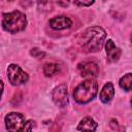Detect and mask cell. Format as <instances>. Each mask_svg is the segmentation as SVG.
Returning <instances> with one entry per match:
<instances>
[{
  "label": "cell",
  "mask_w": 132,
  "mask_h": 132,
  "mask_svg": "<svg viewBox=\"0 0 132 132\" xmlns=\"http://www.w3.org/2000/svg\"><path fill=\"white\" fill-rule=\"evenodd\" d=\"M97 127L98 124L91 117H85L77 125V130L81 132H95Z\"/></svg>",
  "instance_id": "obj_11"
},
{
  "label": "cell",
  "mask_w": 132,
  "mask_h": 132,
  "mask_svg": "<svg viewBox=\"0 0 132 132\" xmlns=\"http://www.w3.org/2000/svg\"><path fill=\"white\" fill-rule=\"evenodd\" d=\"M105 51L107 60L109 62H116L121 57V50L114 44V42L111 39H107L105 43Z\"/></svg>",
  "instance_id": "obj_9"
},
{
  "label": "cell",
  "mask_w": 132,
  "mask_h": 132,
  "mask_svg": "<svg viewBox=\"0 0 132 132\" xmlns=\"http://www.w3.org/2000/svg\"><path fill=\"white\" fill-rule=\"evenodd\" d=\"M3 89H4V84L2 80H0V99H1V96H2V93H3Z\"/></svg>",
  "instance_id": "obj_17"
},
{
  "label": "cell",
  "mask_w": 132,
  "mask_h": 132,
  "mask_svg": "<svg viewBox=\"0 0 132 132\" xmlns=\"http://www.w3.org/2000/svg\"><path fill=\"white\" fill-rule=\"evenodd\" d=\"M4 121L8 132H19L26 123L25 117L20 112H9L5 117Z\"/></svg>",
  "instance_id": "obj_5"
},
{
  "label": "cell",
  "mask_w": 132,
  "mask_h": 132,
  "mask_svg": "<svg viewBox=\"0 0 132 132\" xmlns=\"http://www.w3.org/2000/svg\"><path fill=\"white\" fill-rule=\"evenodd\" d=\"M106 38V32L102 27L93 26L86 29L80 36V43L87 52H99Z\"/></svg>",
  "instance_id": "obj_1"
},
{
  "label": "cell",
  "mask_w": 132,
  "mask_h": 132,
  "mask_svg": "<svg viewBox=\"0 0 132 132\" xmlns=\"http://www.w3.org/2000/svg\"><path fill=\"white\" fill-rule=\"evenodd\" d=\"M119 85L123 90H125L126 92H129L132 88V74L127 73L124 76H122L119 81Z\"/></svg>",
  "instance_id": "obj_12"
},
{
  "label": "cell",
  "mask_w": 132,
  "mask_h": 132,
  "mask_svg": "<svg viewBox=\"0 0 132 132\" xmlns=\"http://www.w3.org/2000/svg\"><path fill=\"white\" fill-rule=\"evenodd\" d=\"M75 5H78V6H91L94 1H89V2H84V1H74L73 2Z\"/></svg>",
  "instance_id": "obj_16"
},
{
  "label": "cell",
  "mask_w": 132,
  "mask_h": 132,
  "mask_svg": "<svg viewBox=\"0 0 132 132\" xmlns=\"http://www.w3.org/2000/svg\"><path fill=\"white\" fill-rule=\"evenodd\" d=\"M59 71V65L56 63H46L43 66V73L45 76H53Z\"/></svg>",
  "instance_id": "obj_13"
},
{
  "label": "cell",
  "mask_w": 132,
  "mask_h": 132,
  "mask_svg": "<svg viewBox=\"0 0 132 132\" xmlns=\"http://www.w3.org/2000/svg\"><path fill=\"white\" fill-rule=\"evenodd\" d=\"M7 77L11 85L20 86L29 79V75L16 64H10L7 68Z\"/></svg>",
  "instance_id": "obj_4"
},
{
  "label": "cell",
  "mask_w": 132,
  "mask_h": 132,
  "mask_svg": "<svg viewBox=\"0 0 132 132\" xmlns=\"http://www.w3.org/2000/svg\"><path fill=\"white\" fill-rule=\"evenodd\" d=\"M31 55L36 59H41L45 56V53L43 51H41L40 48H38V47H33L31 50Z\"/></svg>",
  "instance_id": "obj_14"
},
{
  "label": "cell",
  "mask_w": 132,
  "mask_h": 132,
  "mask_svg": "<svg viewBox=\"0 0 132 132\" xmlns=\"http://www.w3.org/2000/svg\"><path fill=\"white\" fill-rule=\"evenodd\" d=\"M32 127H33V121H31V120L26 121L25 125L19 132H32Z\"/></svg>",
  "instance_id": "obj_15"
},
{
  "label": "cell",
  "mask_w": 132,
  "mask_h": 132,
  "mask_svg": "<svg viewBox=\"0 0 132 132\" xmlns=\"http://www.w3.org/2000/svg\"><path fill=\"white\" fill-rule=\"evenodd\" d=\"M52 99L57 106L65 107L68 104V92L66 85L61 84L56 87L52 93Z\"/></svg>",
  "instance_id": "obj_6"
},
{
  "label": "cell",
  "mask_w": 132,
  "mask_h": 132,
  "mask_svg": "<svg viewBox=\"0 0 132 132\" xmlns=\"http://www.w3.org/2000/svg\"><path fill=\"white\" fill-rule=\"evenodd\" d=\"M72 26V21L65 15H58L50 20V27L54 30H64Z\"/></svg>",
  "instance_id": "obj_8"
},
{
  "label": "cell",
  "mask_w": 132,
  "mask_h": 132,
  "mask_svg": "<svg viewBox=\"0 0 132 132\" xmlns=\"http://www.w3.org/2000/svg\"><path fill=\"white\" fill-rule=\"evenodd\" d=\"M98 93V84L96 80L89 78L80 82L73 90V99L79 104H86L92 101Z\"/></svg>",
  "instance_id": "obj_2"
},
{
  "label": "cell",
  "mask_w": 132,
  "mask_h": 132,
  "mask_svg": "<svg viewBox=\"0 0 132 132\" xmlns=\"http://www.w3.org/2000/svg\"><path fill=\"white\" fill-rule=\"evenodd\" d=\"M27 26V18L20 10H13L3 14L2 27L9 33H18L25 30Z\"/></svg>",
  "instance_id": "obj_3"
},
{
  "label": "cell",
  "mask_w": 132,
  "mask_h": 132,
  "mask_svg": "<svg viewBox=\"0 0 132 132\" xmlns=\"http://www.w3.org/2000/svg\"><path fill=\"white\" fill-rule=\"evenodd\" d=\"M78 70L84 77H96L99 74V67L95 62H82L78 64Z\"/></svg>",
  "instance_id": "obj_7"
},
{
  "label": "cell",
  "mask_w": 132,
  "mask_h": 132,
  "mask_svg": "<svg viewBox=\"0 0 132 132\" xmlns=\"http://www.w3.org/2000/svg\"><path fill=\"white\" fill-rule=\"evenodd\" d=\"M113 96H114V87L112 82L108 81L103 86L102 90L100 91L99 99L101 100L102 103H109L113 99Z\"/></svg>",
  "instance_id": "obj_10"
}]
</instances>
